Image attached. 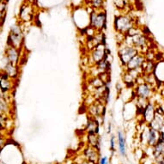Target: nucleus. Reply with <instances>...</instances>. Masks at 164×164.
Listing matches in <instances>:
<instances>
[{
    "mask_svg": "<svg viewBox=\"0 0 164 164\" xmlns=\"http://www.w3.org/2000/svg\"><path fill=\"white\" fill-rule=\"evenodd\" d=\"M153 75L157 82L164 83V60L158 62L155 65Z\"/></svg>",
    "mask_w": 164,
    "mask_h": 164,
    "instance_id": "obj_17",
    "label": "nucleus"
},
{
    "mask_svg": "<svg viewBox=\"0 0 164 164\" xmlns=\"http://www.w3.org/2000/svg\"><path fill=\"white\" fill-rule=\"evenodd\" d=\"M7 3L5 0H0V26L5 22L7 10Z\"/></svg>",
    "mask_w": 164,
    "mask_h": 164,
    "instance_id": "obj_23",
    "label": "nucleus"
},
{
    "mask_svg": "<svg viewBox=\"0 0 164 164\" xmlns=\"http://www.w3.org/2000/svg\"><path fill=\"white\" fill-rule=\"evenodd\" d=\"M110 67H111V62L108 61L107 58H104L103 60H102L101 62L95 64V68L97 70L98 75L104 72H109Z\"/></svg>",
    "mask_w": 164,
    "mask_h": 164,
    "instance_id": "obj_21",
    "label": "nucleus"
},
{
    "mask_svg": "<svg viewBox=\"0 0 164 164\" xmlns=\"http://www.w3.org/2000/svg\"><path fill=\"white\" fill-rule=\"evenodd\" d=\"M108 51L109 50L107 48L106 44H103V43H101L99 45H97L96 47H94L91 52V59L94 63V64L103 60L106 58Z\"/></svg>",
    "mask_w": 164,
    "mask_h": 164,
    "instance_id": "obj_9",
    "label": "nucleus"
},
{
    "mask_svg": "<svg viewBox=\"0 0 164 164\" xmlns=\"http://www.w3.org/2000/svg\"><path fill=\"white\" fill-rule=\"evenodd\" d=\"M99 163L100 164H108V159L107 156H103L99 160Z\"/></svg>",
    "mask_w": 164,
    "mask_h": 164,
    "instance_id": "obj_27",
    "label": "nucleus"
},
{
    "mask_svg": "<svg viewBox=\"0 0 164 164\" xmlns=\"http://www.w3.org/2000/svg\"><path fill=\"white\" fill-rule=\"evenodd\" d=\"M3 72L11 79L13 80H16L18 76H19V69H18V66L17 65H15V64H12L11 63L6 61L5 66H4V69H3Z\"/></svg>",
    "mask_w": 164,
    "mask_h": 164,
    "instance_id": "obj_14",
    "label": "nucleus"
},
{
    "mask_svg": "<svg viewBox=\"0 0 164 164\" xmlns=\"http://www.w3.org/2000/svg\"><path fill=\"white\" fill-rule=\"evenodd\" d=\"M149 125H150V127L155 129L157 132H161L164 125V113H160L155 112V115L154 119Z\"/></svg>",
    "mask_w": 164,
    "mask_h": 164,
    "instance_id": "obj_15",
    "label": "nucleus"
},
{
    "mask_svg": "<svg viewBox=\"0 0 164 164\" xmlns=\"http://www.w3.org/2000/svg\"><path fill=\"white\" fill-rule=\"evenodd\" d=\"M107 26V12L103 10H92L89 12V27L97 32H102Z\"/></svg>",
    "mask_w": 164,
    "mask_h": 164,
    "instance_id": "obj_1",
    "label": "nucleus"
},
{
    "mask_svg": "<svg viewBox=\"0 0 164 164\" xmlns=\"http://www.w3.org/2000/svg\"><path fill=\"white\" fill-rule=\"evenodd\" d=\"M142 114H143L144 121L146 123L150 124L152 121V119H154L155 115V105L149 101L147 105L145 106V108H144V110L142 112Z\"/></svg>",
    "mask_w": 164,
    "mask_h": 164,
    "instance_id": "obj_12",
    "label": "nucleus"
},
{
    "mask_svg": "<svg viewBox=\"0 0 164 164\" xmlns=\"http://www.w3.org/2000/svg\"><path fill=\"white\" fill-rule=\"evenodd\" d=\"M159 138V132L155 131V129L149 127L148 132L146 134V139H147V144L149 146H154L156 142L158 141Z\"/></svg>",
    "mask_w": 164,
    "mask_h": 164,
    "instance_id": "obj_20",
    "label": "nucleus"
},
{
    "mask_svg": "<svg viewBox=\"0 0 164 164\" xmlns=\"http://www.w3.org/2000/svg\"><path fill=\"white\" fill-rule=\"evenodd\" d=\"M146 61L145 55L143 52H138L132 59L125 64V71L142 70V67Z\"/></svg>",
    "mask_w": 164,
    "mask_h": 164,
    "instance_id": "obj_8",
    "label": "nucleus"
},
{
    "mask_svg": "<svg viewBox=\"0 0 164 164\" xmlns=\"http://www.w3.org/2000/svg\"><path fill=\"white\" fill-rule=\"evenodd\" d=\"M83 164H96V163H94V162H93V161H90L86 160V161H84L83 162Z\"/></svg>",
    "mask_w": 164,
    "mask_h": 164,
    "instance_id": "obj_30",
    "label": "nucleus"
},
{
    "mask_svg": "<svg viewBox=\"0 0 164 164\" xmlns=\"http://www.w3.org/2000/svg\"><path fill=\"white\" fill-rule=\"evenodd\" d=\"M111 130H112V123H108V133H111Z\"/></svg>",
    "mask_w": 164,
    "mask_h": 164,
    "instance_id": "obj_29",
    "label": "nucleus"
},
{
    "mask_svg": "<svg viewBox=\"0 0 164 164\" xmlns=\"http://www.w3.org/2000/svg\"><path fill=\"white\" fill-rule=\"evenodd\" d=\"M89 4L93 10H101L103 9L104 0H89Z\"/></svg>",
    "mask_w": 164,
    "mask_h": 164,
    "instance_id": "obj_25",
    "label": "nucleus"
},
{
    "mask_svg": "<svg viewBox=\"0 0 164 164\" xmlns=\"http://www.w3.org/2000/svg\"><path fill=\"white\" fill-rule=\"evenodd\" d=\"M4 145H5V139L2 136H0V150L3 148Z\"/></svg>",
    "mask_w": 164,
    "mask_h": 164,
    "instance_id": "obj_28",
    "label": "nucleus"
},
{
    "mask_svg": "<svg viewBox=\"0 0 164 164\" xmlns=\"http://www.w3.org/2000/svg\"><path fill=\"white\" fill-rule=\"evenodd\" d=\"M154 147V155L155 158H161L164 156V133L159 132V138Z\"/></svg>",
    "mask_w": 164,
    "mask_h": 164,
    "instance_id": "obj_13",
    "label": "nucleus"
},
{
    "mask_svg": "<svg viewBox=\"0 0 164 164\" xmlns=\"http://www.w3.org/2000/svg\"><path fill=\"white\" fill-rule=\"evenodd\" d=\"M24 35L22 26L18 23L14 24L10 27V33L7 38V45L15 47L21 50L23 45Z\"/></svg>",
    "mask_w": 164,
    "mask_h": 164,
    "instance_id": "obj_3",
    "label": "nucleus"
},
{
    "mask_svg": "<svg viewBox=\"0 0 164 164\" xmlns=\"http://www.w3.org/2000/svg\"><path fill=\"white\" fill-rule=\"evenodd\" d=\"M110 150L113 152L115 150V137L112 136L110 138Z\"/></svg>",
    "mask_w": 164,
    "mask_h": 164,
    "instance_id": "obj_26",
    "label": "nucleus"
},
{
    "mask_svg": "<svg viewBox=\"0 0 164 164\" xmlns=\"http://www.w3.org/2000/svg\"><path fill=\"white\" fill-rule=\"evenodd\" d=\"M133 91L135 97L142 98V99H145L148 101L150 99V97L153 94V89L151 85L144 81L142 83H137Z\"/></svg>",
    "mask_w": 164,
    "mask_h": 164,
    "instance_id": "obj_5",
    "label": "nucleus"
},
{
    "mask_svg": "<svg viewBox=\"0 0 164 164\" xmlns=\"http://www.w3.org/2000/svg\"><path fill=\"white\" fill-rule=\"evenodd\" d=\"M105 112H106V108L105 104L102 103L100 101L96 100L92 104H90L88 108V113L90 117H93L98 120L99 118H102L104 119L105 116Z\"/></svg>",
    "mask_w": 164,
    "mask_h": 164,
    "instance_id": "obj_7",
    "label": "nucleus"
},
{
    "mask_svg": "<svg viewBox=\"0 0 164 164\" xmlns=\"http://www.w3.org/2000/svg\"><path fill=\"white\" fill-rule=\"evenodd\" d=\"M88 142L89 146L100 150V138L96 133H88Z\"/></svg>",
    "mask_w": 164,
    "mask_h": 164,
    "instance_id": "obj_22",
    "label": "nucleus"
},
{
    "mask_svg": "<svg viewBox=\"0 0 164 164\" xmlns=\"http://www.w3.org/2000/svg\"><path fill=\"white\" fill-rule=\"evenodd\" d=\"M15 80L10 78L3 71L0 72V90L4 94H9L14 88Z\"/></svg>",
    "mask_w": 164,
    "mask_h": 164,
    "instance_id": "obj_11",
    "label": "nucleus"
},
{
    "mask_svg": "<svg viewBox=\"0 0 164 164\" xmlns=\"http://www.w3.org/2000/svg\"><path fill=\"white\" fill-rule=\"evenodd\" d=\"M20 1H21V0H20Z\"/></svg>",
    "mask_w": 164,
    "mask_h": 164,
    "instance_id": "obj_33",
    "label": "nucleus"
},
{
    "mask_svg": "<svg viewBox=\"0 0 164 164\" xmlns=\"http://www.w3.org/2000/svg\"><path fill=\"white\" fill-rule=\"evenodd\" d=\"M117 137H118V147H119V154L122 156H125L126 155V141H125V133L121 130H119L117 133Z\"/></svg>",
    "mask_w": 164,
    "mask_h": 164,
    "instance_id": "obj_18",
    "label": "nucleus"
},
{
    "mask_svg": "<svg viewBox=\"0 0 164 164\" xmlns=\"http://www.w3.org/2000/svg\"><path fill=\"white\" fill-rule=\"evenodd\" d=\"M138 52H139L132 45H129V44L125 43V41L119 43L118 55H119L120 64L124 67Z\"/></svg>",
    "mask_w": 164,
    "mask_h": 164,
    "instance_id": "obj_4",
    "label": "nucleus"
},
{
    "mask_svg": "<svg viewBox=\"0 0 164 164\" xmlns=\"http://www.w3.org/2000/svg\"><path fill=\"white\" fill-rule=\"evenodd\" d=\"M35 17V7L34 5H31L28 2H25L20 7L19 11V19L22 22H29L33 21Z\"/></svg>",
    "mask_w": 164,
    "mask_h": 164,
    "instance_id": "obj_6",
    "label": "nucleus"
},
{
    "mask_svg": "<svg viewBox=\"0 0 164 164\" xmlns=\"http://www.w3.org/2000/svg\"><path fill=\"white\" fill-rule=\"evenodd\" d=\"M83 154H84V156L86 157V160L88 161H93L94 163H97L99 161V150L91 146L87 147L84 150Z\"/></svg>",
    "mask_w": 164,
    "mask_h": 164,
    "instance_id": "obj_16",
    "label": "nucleus"
},
{
    "mask_svg": "<svg viewBox=\"0 0 164 164\" xmlns=\"http://www.w3.org/2000/svg\"><path fill=\"white\" fill-rule=\"evenodd\" d=\"M20 51H21L20 49H18L15 47L7 45V47L5 48L6 61L18 66L19 62L21 60V52Z\"/></svg>",
    "mask_w": 164,
    "mask_h": 164,
    "instance_id": "obj_10",
    "label": "nucleus"
},
{
    "mask_svg": "<svg viewBox=\"0 0 164 164\" xmlns=\"http://www.w3.org/2000/svg\"><path fill=\"white\" fill-rule=\"evenodd\" d=\"M113 5L118 10L124 11L129 5V0H113Z\"/></svg>",
    "mask_w": 164,
    "mask_h": 164,
    "instance_id": "obj_24",
    "label": "nucleus"
},
{
    "mask_svg": "<svg viewBox=\"0 0 164 164\" xmlns=\"http://www.w3.org/2000/svg\"><path fill=\"white\" fill-rule=\"evenodd\" d=\"M163 99H164V94H163Z\"/></svg>",
    "mask_w": 164,
    "mask_h": 164,
    "instance_id": "obj_32",
    "label": "nucleus"
},
{
    "mask_svg": "<svg viewBox=\"0 0 164 164\" xmlns=\"http://www.w3.org/2000/svg\"><path fill=\"white\" fill-rule=\"evenodd\" d=\"M4 129V126L3 125H0V132H1V131Z\"/></svg>",
    "mask_w": 164,
    "mask_h": 164,
    "instance_id": "obj_31",
    "label": "nucleus"
},
{
    "mask_svg": "<svg viewBox=\"0 0 164 164\" xmlns=\"http://www.w3.org/2000/svg\"><path fill=\"white\" fill-rule=\"evenodd\" d=\"M113 25L117 33L125 35L131 28L135 26V21L128 14H119L115 16Z\"/></svg>",
    "mask_w": 164,
    "mask_h": 164,
    "instance_id": "obj_2",
    "label": "nucleus"
},
{
    "mask_svg": "<svg viewBox=\"0 0 164 164\" xmlns=\"http://www.w3.org/2000/svg\"><path fill=\"white\" fill-rule=\"evenodd\" d=\"M87 132L88 133H96L99 134V130H100V123L99 120H97L96 119L90 117L88 119L87 122Z\"/></svg>",
    "mask_w": 164,
    "mask_h": 164,
    "instance_id": "obj_19",
    "label": "nucleus"
}]
</instances>
